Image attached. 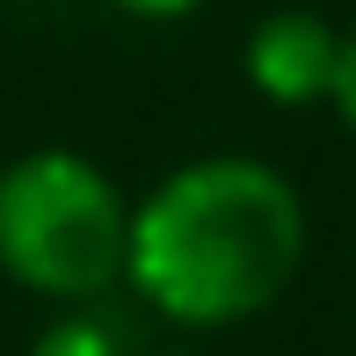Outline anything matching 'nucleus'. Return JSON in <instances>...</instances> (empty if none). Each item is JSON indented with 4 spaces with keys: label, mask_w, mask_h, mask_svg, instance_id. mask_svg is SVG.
<instances>
[{
    "label": "nucleus",
    "mask_w": 356,
    "mask_h": 356,
    "mask_svg": "<svg viewBox=\"0 0 356 356\" xmlns=\"http://www.w3.org/2000/svg\"><path fill=\"white\" fill-rule=\"evenodd\" d=\"M305 262V204L284 168L211 153L131 204L124 284L175 327H240L269 313Z\"/></svg>",
    "instance_id": "1"
},
{
    "label": "nucleus",
    "mask_w": 356,
    "mask_h": 356,
    "mask_svg": "<svg viewBox=\"0 0 356 356\" xmlns=\"http://www.w3.org/2000/svg\"><path fill=\"white\" fill-rule=\"evenodd\" d=\"M131 204L73 145H37L0 175V269L51 305H95L124 284Z\"/></svg>",
    "instance_id": "2"
},
{
    "label": "nucleus",
    "mask_w": 356,
    "mask_h": 356,
    "mask_svg": "<svg viewBox=\"0 0 356 356\" xmlns=\"http://www.w3.org/2000/svg\"><path fill=\"white\" fill-rule=\"evenodd\" d=\"M248 88L277 109H305V102H334V73H342V29L320 8H277L248 29Z\"/></svg>",
    "instance_id": "3"
},
{
    "label": "nucleus",
    "mask_w": 356,
    "mask_h": 356,
    "mask_svg": "<svg viewBox=\"0 0 356 356\" xmlns=\"http://www.w3.org/2000/svg\"><path fill=\"white\" fill-rule=\"evenodd\" d=\"M29 356H138V349H131V334H124L109 313H95V305H66V313L29 342Z\"/></svg>",
    "instance_id": "4"
},
{
    "label": "nucleus",
    "mask_w": 356,
    "mask_h": 356,
    "mask_svg": "<svg viewBox=\"0 0 356 356\" xmlns=\"http://www.w3.org/2000/svg\"><path fill=\"white\" fill-rule=\"evenodd\" d=\"M334 109L356 131V29H342V73H334Z\"/></svg>",
    "instance_id": "5"
},
{
    "label": "nucleus",
    "mask_w": 356,
    "mask_h": 356,
    "mask_svg": "<svg viewBox=\"0 0 356 356\" xmlns=\"http://www.w3.org/2000/svg\"><path fill=\"white\" fill-rule=\"evenodd\" d=\"M109 8H124V15H138V22H182V15H197V8H211V0H109Z\"/></svg>",
    "instance_id": "6"
}]
</instances>
